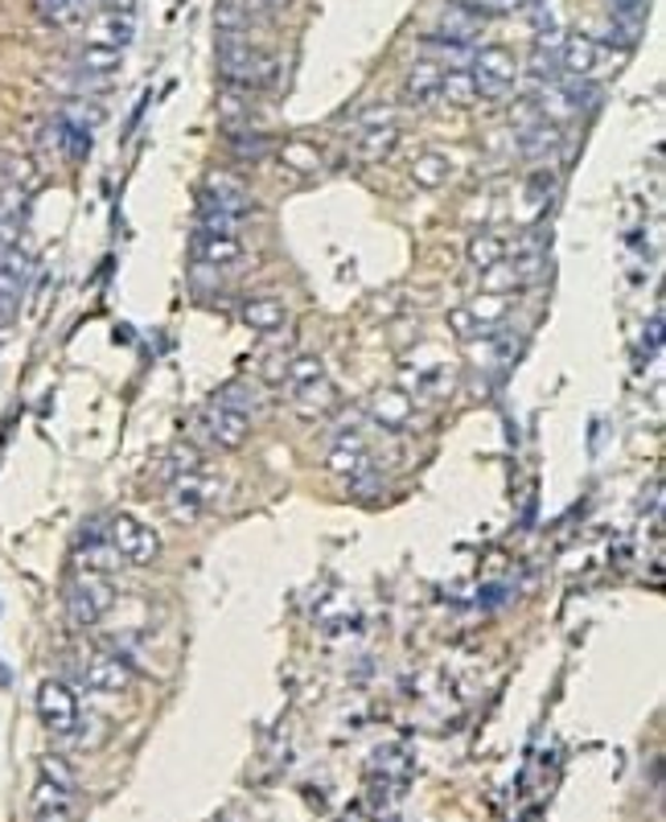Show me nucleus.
Instances as JSON below:
<instances>
[{"label": "nucleus", "instance_id": "72a5a7b5", "mask_svg": "<svg viewBox=\"0 0 666 822\" xmlns=\"http://www.w3.org/2000/svg\"><path fill=\"white\" fill-rule=\"evenodd\" d=\"M214 399H222V403H231V408H239V411H256L259 408V395L252 383H231V387H222Z\"/></svg>", "mask_w": 666, "mask_h": 822}, {"label": "nucleus", "instance_id": "473e14b6", "mask_svg": "<svg viewBox=\"0 0 666 822\" xmlns=\"http://www.w3.org/2000/svg\"><path fill=\"white\" fill-rule=\"evenodd\" d=\"M231 149H235V156L239 161H264L268 156V149H272V140L264 137V132H231Z\"/></svg>", "mask_w": 666, "mask_h": 822}, {"label": "nucleus", "instance_id": "39448f33", "mask_svg": "<svg viewBox=\"0 0 666 822\" xmlns=\"http://www.w3.org/2000/svg\"><path fill=\"white\" fill-rule=\"evenodd\" d=\"M222 473H206V469H194L186 478L170 481V514L177 522H198L210 510L222 506Z\"/></svg>", "mask_w": 666, "mask_h": 822}, {"label": "nucleus", "instance_id": "e433bc0d", "mask_svg": "<svg viewBox=\"0 0 666 822\" xmlns=\"http://www.w3.org/2000/svg\"><path fill=\"white\" fill-rule=\"evenodd\" d=\"M284 156H289V161H296L301 169H317V153H313L308 144H289V149H284Z\"/></svg>", "mask_w": 666, "mask_h": 822}, {"label": "nucleus", "instance_id": "f257e3e1", "mask_svg": "<svg viewBox=\"0 0 666 822\" xmlns=\"http://www.w3.org/2000/svg\"><path fill=\"white\" fill-rule=\"evenodd\" d=\"M219 74L235 91H259L272 86L280 74V58L268 46H259L243 34H219Z\"/></svg>", "mask_w": 666, "mask_h": 822}, {"label": "nucleus", "instance_id": "423d86ee", "mask_svg": "<svg viewBox=\"0 0 666 822\" xmlns=\"http://www.w3.org/2000/svg\"><path fill=\"white\" fill-rule=\"evenodd\" d=\"M469 74H474V86H478L481 99H502V95H511L518 86L523 67H518L514 50H506V46H481V50H474Z\"/></svg>", "mask_w": 666, "mask_h": 822}, {"label": "nucleus", "instance_id": "a211bd4d", "mask_svg": "<svg viewBox=\"0 0 666 822\" xmlns=\"http://www.w3.org/2000/svg\"><path fill=\"white\" fill-rule=\"evenodd\" d=\"M441 79L444 67L436 58H416V67L404 74V99L416 103V107H428L432 99H441Z\"/></svg>", "mask_w": 666, "mask_h": 822}, {"label": "nucleus", "instance_id": "412c9836", "mask_svg": "<svg viewBox=\"0 0 666 822\" xmlns=\"http://www.w3.org/2000/svg\"><path fill=\"white\" fill-rule=\"evenodd\" d=\"M194 259H198V263H210V268H226V263H239L243 259V243H239V235L198 231V235H194Z\"/></svg>", "mask_w": 666, "mask_h": 822}, {"label": "nucleus", "instance_id": "ddd939ff", "mask_svg": "<svg viewBox=\"0 0 666 822\" xmlns=\"http://www.w3.org/2000/svg\"><path fill=\"white\" fill-rule=\"evenodd\" d=\"M600 58H605V46L593 34H568L564 46L556 50V70L568 79H593Z\"/></svg>", "mask_w": 666, "mask_h": 822}, {"label": "nucleus", "instance_id": "393cba45", "mask_svg": "<svg viewBox=\"0 0 666 822\" xmlns=\"http://www.w3.org/2000/svg\"><path fill=\"white\" fill-rule=\"evenodd\" d=\"M646 30V0H633L626 9H614V42L630 50L633 42Z\"/></svg>", "mask_w": 666, "mask_h": 822}, {"label": "nucleus", "instance_id": "f3484780", "mask_svg": "<svg viewBox=\"0 0 666 822\" xmlns=\"http://www.w3.org/2000/svg\"><path fill=\"white\" fill-rule=\"evenodd\" d=\"M137 30V9H95L91 13V34L86 42H103V46H128Z\"/></svg>", "mask_w": 666, "mask_h": 822}, {"label": "nucleus", "instance_id": "bb28decb", "mask_svg": "<svg viewBox=\"0 0 666 822\" xmlns=\"http://www.w3.org/2000/svg\"><path fill=\"white\" fill-rule=\"evenodd\" d=\"M441 99H448L453 107H474V103L481 99L478 86H474V74H469V70H444Z\"/></svg>", "mask_w": 666, "mask_h": 822}, {"label": "nucleus", "instance_id": "7c9ffc66", "mask_svg": "<svg viewBox=\"0 0 666 822\" xmlns=\"http://www.w3.org/2000/svg\"><path fill=\"white\" fill-rule=\"evenodd\" d=\"M198 223H202V231H214V235H239V226L247 223V214H235V210L202 202L198 206Z\"/></svg>", "mask_w": 666, "mask_h": 822}, {"label": "nucleus", "instance_id": "1a4fd4ad", "mask_svg": "<svg viewBox=\"0 0 666 822\" xmlns=\"http://www.w3.org/2000/svg\"><path fill=\"white\" fill-rule=\"evenodd\" d=\"M37 719H42V728H46L50 737H74V732H79V719H83L79 695H74L62 679H46V683L37 686Z\"/></svg>", "mask_w": 666, "mask_h": 822}, {"label": "nucleus", "instance_id": "c9c22d12", "mask_svg": "<svg viewBox=\"0 0 666 822\" xmlns=\"http://www.w3.org/2000/svg\"><path fill=\"white\" fill-rule=\"evenodd\" d=\"M469 9H478V13H486V17H498V13H523V9H530L535 0H465Z\"/></svg>", "mask_w": 666, "mask_h": 822}, {"label": "nucleus", "instance_id": "4be33fe9", "mask_svg": "<svg viewBox=\"0 0 666 822\" xmlns=\"http://www.w3.org/2000/svg\"><path fill=\"white\" fill-rule=\"evenodd\" d=\"M284 321H289L284 301L259 296V301H247V305H243V326L256 329V333H276V329H284Z\"/></svg>", "mask_w": 666, "mask_h": 822}, {"label": "nucleus", "instance_id": "5701e85b", "mask_svg": "<svg viewBox=\"0 0 666 822\" xmlns=\"http://www.w3.org/2000/svg\"><path fill=\"white\" fill-rule=\"evenodd\" d=\"M453 177V161L444 153H436V149H428V153L416 156V165H411V181L420 189H441L444 181Z\"/></svg>", "mask_w": 666, "mask_h": 822}, {"label": "nucleus", "instance_id": "c756f323", "mask_svg": "<svg viewBox=\"0 0 666 822\" xmlns=\"http://www.w3.org/2000/svg\"><path fill=\"white\" fill-rule=\"evenodd\" d=\"M58 120L70 124V128H79V132H95L103 124V107L100 103H91L86 95H79V99H70L62 111H58Z\"/></svg>", "mask_w": 666, "mask_h": 822}, {"label": "nucleus", "instance_id": "20e7f679", "mask_svg": "<svg viewBox=\"0 0 666 822\" xmlns=\"http://www.w3.org/2000/svg\"><path fill=\"white\" fill-rule=\"evenodd\" d=\"M399 144V124H395V111L387 103H375L359 116V128L350 137V156L359 165H375V161H387Z\"/></svg>", "mask_w": 666, "mask_h": 822}, {"label": "nucleus", "instance_id": "9b49d317", "mask_svg": "<svg viewBox=\"0 0 666 822\" xmlns=\"http://www.w3.org/2000/svg\"><path fill=\"white\" fill-rule=\"evenodd\" d=\"M83 679L91 691L103 695H124L132 686V667L112 650H86L83 654Z\"/></svg>", "mask_w": 666, "mask_h": 822}, {"label": "nucleus", "instance_id": "f704fd0d", "mask_svg": "<svg viewBox=\"0 0 666 822\" xmlns=\"http://www.w3.org/2000/svg\"><path fill=\"white\" fill-rule=\"evenodd\" d=\"M37 9H42V17L50 21V25H74L79 21V4L74 0H37Z\"/></svg>", "mask_w": 666, "mask_h": 822}, {"label": "nucleus", "instance_id": "4468645a", "mask_svg": "<svg viewBox=\"0 0 666 822\" xmlns=\"http://www.w3.org/2000/svg\"><path fill=\"white\" fill-rule=\"evenodd\" d=\"M30 280H34V256L25 243H9L0 247V296L21 305V296L30 292Z\"/></svg>", "mask_w": 666, "mask_h": 822}, {"label": "nucleus", "instance_id": "f03ea898", "mask_svg": "<svg viewBox=\"0 0 666 822\" xmlns=\"http://www.w3.org/2000/svg\"><path fill=\"white\" fill-rule=\"evenodd\" d=\"M284 383H289L292 408L301 411L305 420H322V415H329L334 403H338V391H334V383L325 375V362L317 359V354L292 359L289 371H284Z\"/></svg>", "mask_w": 666, "mask_h": 822}, {"label": "nucleus", "instance_id": "2eb2a0df", "mask_svg": "<svg viewBox=\"0 0 666 822\" xmlns=\"http://www.w3.org/2000/svg\"><path fill=\"white\" fill-rule=\"evenodd\" d=\"M486 13H478V9H469L465 0H448L441 13V30H436V37H444V42H461V46H474L478 42V34L486 30Z\"/></svg>", "mask_w": 666, "mask_h": 822}, {"label": "nucleus", "instance_id": "0eeeda50", "mask_svg": "<svg viewBox=\"0 0 666 822\" xmlns=\"http://www.w3.org/2000/svg\"><path fill=\"white\" fill-rule=\"evenodd\" d=\"M103 535H107V543H112V551L120 555V560H128V564L137 567H149L156 564V555H161V539H156L153 527H144L137 514H112L107 518V527H103Z\"/></svg>", "mask_w": 666, "mask_h": 822}, {"label": "nucleus", "instance_id": "cd10ccee", "mask_svg": "<svg viewBox=\"0 0 666 822\" xmlns=\"http://www.w3.org/2000/svg\"><path fill=\"white\" fill-rule=\"evenodd\" d=\"M256 13H264V4H259V0H219V9H214L222 34H239L243 25L256 17Z\"/></svg>", "mask_w": 666, "mask_h": 822}, {"label": "nucleus", "instance_id": "f8f14e48", "mask_svg": "<svg viewBox=\"0 0 666 822\" xmlns=\"http://www.w3.org/2000/svg\"><path fill=\"white\" fill-rule=\"evenodd\" d=\"M325 469L334 473V478H346V481H359L366 469H371V453H366V441H362V432L354 428H342L334 441H329V453H325Z\"/></svg>", "mask_w": 666, "mask_h": 822}, {"label": "nucleus", "instance_id": "4c0bfd02", "mask_svg": "<svg viewBox=\"0 0 666 822\" xmlns=\"http://www.w3.org/2000/svg\"><path fill=\"white\" fill-rule=\"evenodd\" d=\"M609 4H614V9H626V4H633V0H609Z\"/></svg>", "mask_w": 666, "mask_h": 822}, {"label": "nucleus", "instance_id": "aec40b11", "mask_svg": "<svg viewBox=\"0 0 666 822\" xmlns=\"http://www.w3.org/2000/svg\"><path fill=\"white\" fill-rule=\"evenodd\" d=\"M202 202L210 206H222V210H235V214H247L252 210V193H247V186H243L239 177H231V173H210L202 186Z\"/></svg>", "mask_w": 666, "mask_h": 822}, {"label": "nucleus", "instance_id": "2f4dec72", "mask_svg": "<svg viewBox=\"0 0 666 822\" xmlns=\"http://www.w3.org/2000/svg\"><path fill=\"white\" fill-rule=\"evenodd\" d=\"M37 777H46V782H54V786H62V789H79V777H74L67 756L46 753L42 761H37Z\"/></svg>", "mask_w": 666, "mask_h": 822}, {"label": "nucleus", "instance_id": "6e6552de", "mask_svg": "<svg viewBox=\"0 0 666 822\" xmlns=\"http://www.w3.org/2000/svg\"><path fill=\"white\" fill-rule=\"evenodd\" d=\"M198 436H202V445L235 453V448H243V441L252 436V415L239 408H231V403H222V399H214V403H206L202 415H198Z\"/></svg>", "mask_w": 666, "mask_h": 822}, {"label": "nucleus", "instance_id": "dca6fc26", "mask_svg": "<svg viewBox=\"0 0 666 822\" xmlns=\"http://www.w3.org/2000/svg\"><path fill=\"white\" fill-rule=\"evenodd\" d=\"M371 420L387 432H404L416 420V403L404 387H383V391L371 395Z\"/></svg>", "mask_w": 666, "mask_h": 822}, {"label": "nucleus", "instance_id": "6ab92c4d", "mask_svg": "<svg viewBox=\"0 0 666 822\" xmlns=\"http://www.w3.org/2000/svg\"><path fill=\"white\" fill-rule=\"evenodd\" d=\"M34 822H74V789H62L46 777H37Z\"/></svg>", "mask_w": 666, "mask_h": 822}, {"label": "nucleus", "instance_id": "9d476101", "mask_svg": "<svg viewBox=\"0 0 666 822\" xmlns=\"http://www.w3.org/2000/svg\"><path fill=\"white\" fill-rule=\"evenodd\" d=\"M506 308H511V296L486 292V296H478V301H469V305L457 308L448 321H453V329L465 333V338H486V333H494V329L506 321Z\"/></svg>", "mask_w": 666, "mask_h": 822}, {"label": "nucleus", "instance_id": "b1692460", "mask_svg": "<svg viewBox=\"0 0 666 822\" xmlns=\"http://www.w3.org/2000/svg\"><path fill=\"white\" fill-rule=\"evenodd\" d=\"M518 144H523V153H527V156H551L560 144H564V132H560L556 124L535 120V124H527V128L518 132Z\"/></svg>", "mask_w": 666, "mask_h": 822}, {"label": "nucleus", "instance_id": "a878e982", "mask_svg": "<svg viewBox=\"0 0 666 822\" xmlns=\"http://www.w3.org/2000/svg\"><path fill=\"white\" fill-rule=\"evenodd\" d=\"M465 256H469V263H474L478 272H490V268H498V263L511 256V251H506V243L498 239L494 231H481V235H474V239H469Z\"/></svg>", "mask_w": 666, "mask_h": 822}, {"label": "nucleus", "instance_id": "7ed1b4c3", "mask_svg": "<svg viewBox=\"0 0 666 822\" xmlns=\"http://www.w3.org/2000/svg\"><path fill=\"white\" fill-rule=\"evenodd\" d=\"M116 604V584L107 572H91V567H79L74 576L67 580V616L70 625L79 630H95L103 616L112 613Z\"/></svg>", "mask_w": 666, "mask_h": 822}, {"label": "nucleus", "instance_id": "c85d7f7f", "mask_svg": "<svg viewBox=\"0 0 666 822\" xmlns=\"http://www.w3.org/2000/svg\"><path fill=\"white\" fill-rule=\"evenodd\" d=\"M194 469H202V453L189 445V441H186V445H173L170 457L161 461V481L170 485V481L186 478V473H194Z\"/></svg>", "mask_w": 666, "mask_h": 822}]
</instances>
